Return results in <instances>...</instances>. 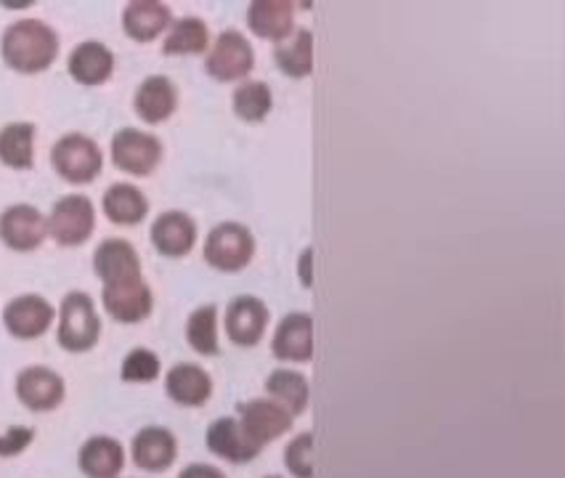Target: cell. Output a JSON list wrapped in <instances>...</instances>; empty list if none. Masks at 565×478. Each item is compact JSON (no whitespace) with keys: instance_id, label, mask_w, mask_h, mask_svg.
Segmentation results:
<instances>
[{"instance_id":"e575fe53","label":"cell","mask_w":565,"mask_h":478,"mask_svg":"<svg viewBox=\"0 0 565 478\" xmlns=\"http://www.w3.org/2000/svg\"><path fill=\"white\" fill-rule=\"evenodd\" d=\"M179 478H226V474H223L221 468H215V465L192 463L181 470Z\"/></svg>"},{"instance_id":"2e32d148","label":"cell","mask_w":565,"mask_h":478,"mask_svg":"<svg viewBox=\"0 0 565 478\" xmlns=\"http://www.w3.org/2000/svg\"><path fill=\"white\" fill-rule=\"evenodd\" d=\"M134 109L147 126H162L179 109V88L166 75L143 77L134 94Z\"/></svg>"},{"instance_id":"5b68a950","label":"cell","mask_w":565,"mask_h":478,"mask_svg":"<svg viewBox=\"0 0 565 478\" xmlns=\"http://www.w3.org/2000/svg\"><path fill=\"white\" fill-rule=\"evenodd\" d=\"M49 221V237L62 247H81L96 232V205L85 194H64L54 202Z\"/></svg>"},{"instance_id":"8d00e7d4","label":"cell","mask_w":565,"mask_h":478,"mask_svg":"<svg viewBox=\"0 0 565 478\" xmlns=\"http://www.w3.org/2000/svg\"><path fill=\"white\" fill-rule=\"evenodd\" d=\"M266 478H281V476H266Z\"/></svg>"},{"instance_id":"83f0119b","label":"cell","mask_w":565,"mask_h":478,"mask_svg":"<svg viewBox=\"0 0 565 478\" xmlns=\"http://www.w3.org/2000/svg\"><path fill=\"white\" fill-rule=\"evenodd\" d=\"M266 394L271 402L285 407L290 415H303L308 410V399H311V385L303 372L295 370H274L266 378Z\"/></svg>"},{"instance_id":"ac0fdd59","label":"cell","mask_w":565,"mask_h":478,"mask_svg":"<svg viewBox=\"0 0 565 478\" xmlns=\"http://www.w3.org/2000/svg\"><path fill=\"white\" fill-rule=\"evenodd\" d=\"M94 274L102 279V285H115L122 279L143 277L141 274V255L128 240L107 237L98 242L94 251Z\"/></svg>"},{"instance_id":"9a60e30c","label":"cell","mask_w":565,"mask_h":478,"mask_svg":"<svg viewBox=\"0 0 565 478\" xmlns=\"http://www.w3.org/2000/svg\"><path fill=\"white\" fill-rule=\"evenodd\" d=\"M130 457H134L136 468L147 470V474H166L179 457V442H175L173 431L162 428V425H149V428L138 431L130 442Z\"/></svg>"},{"instance_id":"d590c367","label":"cell","mask_w":565,"mask_h":478,"mask_svg":"<svg viewBox=\"0 0 565 478\" xmlns=\"http://www.w3.org/2000/svg\"><path fill=\"white\" fill-rule=\"evenodd\" d=\"M298 277H300V285H303L306 290H311V285H313V247H306V251L300 253Z\"/></svg>"},{"instance_id":"30bf717a","label":"cell","mask_w":565,"mask_h":478,"mask_svg":"<svg viewBox=\"0 0 565 478\" xmlns=\"http://www.w3.org/2000/svg\"><path fill=\"white\" fill-rule=\"evenodd\" d=\"M104 311L120 325H138L152 317L154 293L143 277L122 279L115 285H104L102 290Z\"/></svg>"},{"instance_id":"52a82bcc","label":"cell","mask_w":565,"mask_h":478,"mask_svg":"<svg viewBox=\"0 0 565 478\" xmlns=\"http://www.w3.org/2000/svg\"><path fill=\"white\" fill-rule=\"evenodd\" d=\"M14 394L24 410L35 412V415H45V412L62 407L64 399H67V383L51 367L32 364L24 367L17 375Z\"/></svg>"},{"instance_id":"3957f363","label":"cell","mask_w":565,"mask_h":478,"mask_svg":"<svg viewBox=\"0 0 565 478\" xmlns=\"http://www.w3.org/2000/svg\"><path fill=\"white\" fill-rule=\"evenodd\" d=\"M51 168L62 181L72 187L94 183L104 170L102 147L85 134H64L51 147Z\"/></svg>"},{"instance_id":"4dcf8cb0","label":"cell","mask_w":565,"mask_h":478,"mask_svg":"<svg viewBox=\"0 0 565 478\" xmlns=\"http://www.w3.org/2000/svg\"><path fill=\"white\" fill-rule=\"evenodd\" d=\"M232 107L242 123H263L274 109V94L268 88V83L245 81L236 85Z\"/></svg>"},{"instance_id":"e0dca14e","label":"cell","mask_w":565,"mask_h":478,"mask_svg":"<svg viewBox=\"0 0 565 478\" xmlns=\"http://www.w3.org/2000/svg\"><path fill=\"white\" fill-rule=\"evenodd\" d=\"M271 351L279 362L303 364L313 357V319L311 314L292 311L276 327Z\"/></svg>"},{"instance_id":"603a6c76","label":"cell","mask_w":565,"mask_h":478,"mask_svg":"<svg viewBox=\"0 0 565 478\" xmlns=\"http://www.w3.org/2000/svg\"><path fill=\"white\" fill-rule=\"evenodd\" d=\"M247 28L263 41L281 43L295 32V3L290 0H253L247 6Z\"/></svg>"},{"instance_id":"277c9868","label":"cell","mask_w":565,"mask_h":478,"mask_svg":"<svg viewBox=\"0 0 565 478\" xmlns=\"http://www.w3.org/2000/svg\"><path fill=\"white\" fill-rule=\"evenodd\" d=\"M255 255V237L245 224L236 221H223L207 232L205 245H202V258L215 272L236 274L242 272Z\"/></svg>"},{"instance_id":"ffe728a7","label":"cell","mask_w":565,"mask_h":478,"mask_svg":"<svg viewBox=\"0 0 565 478\" xmlns=\"http://www.w3.org/2000/svg\"><path fill=\"white\" fill-rule=\"evenodd\" d=\"M173 24V11L160 0H130L122 9V32L134 43H154Z\"/></svg>"},{"instance_id":"6da1fadb","label":"cell","mask_w":565,"mask_h":478,"mask_svg":"<svg viewBox=\"0 0 565 478\" xmlns=\"http://www.w3.org/2000/svg\"><path fill=\"white\" fill-rule=\"evenodd\" d=\"M56 30L45 24L43 19H19L9 24L0 38V56L9 70L17 75H41V72L54 67L58 56Z\"/></svg>"},{"instance_id":"d6a6232c","label":"cell","mask_w":565,"mask_h":478,"mask_svg":"<svg viewBox=\"0 0 565 478\" xmlns=\"http://www.w3.org/2000/svg\"><path fill=\"white\" fill-rule=\"evenodd\" d=\"M285 468L295 478H313V434H298L285 449Z\"/></svg>"},{"instance_id":"d4e9b609","label":"cell","mask_w":565,"mask_h":478,"mask_svg":"<svg viewBox=\"0 0 565 478\" xmlns=\"http://www.w3.org/2000/svg\"><path fill=\"white\" fill-rule=\"evenodd\" d=\"M102 211L115 226H138L149 215V198L136 183H111L102 198Z\"/></svg>"},{"instance_id":"7402d4cb","label":"cell","mask_w":565,"mask_h":478,"mask_svg":"<svg viewBox=\"0 0 565 478\" xmlns=\"http://www.w3.org/2000/svg\"><path fill=\"white\" fill-rule=\"evenodd\" d=\"M166 394L179 407H205L213 396V378L200 364L179 362L166 372Z\"/></svg>"},{"instance_id":"8992f818","label":"cell","mask_w":565,"mask_h":478,"mask_svg":"<svg viewBox=\"0 0 565 478\" xmlns=\"http://www.w3.org/2000/svg\"><path fill=\"white\" fill-rule=\"evenodd\" d=\"M109 155L111 166L120 170V173L143 179V176H152L160 168L166 147H162V141L154 134H147V130L120 128L111 136Z\"/></svg>"},{"instance_id":"836d02e7","label":"cell","mask_w":565,"mask_h":478,"mask_svg":"<svg viewBox=\"0 0 565 478\" xmlns=\"http://www.w3.org/2000/svg\"><path fill=\"white\" fill-rule=\"evenodd\" d=\"M32 442H35V428H30V425H11L9 431L0 434V457L3 460L19 457L22 452L30 449Z\"/></svg>"},{"instance_id":"cb8c5ba5","label":"cell","mask_w":565,"mask_h":478,"mask_svg":"<svg viewBox=\"0 0 565 478\" xmlns=\"http://www.w3.org/2000/svg\"><path fill=\"white\" fill-rule=\"evenodd\" d=\"M77 468L85 478H117L125 468V447L115 436H90L77 452Z\"/></svg>"},{"instance_id":"4fadbf2b","label":"cell","mask_w":565,"mask_h":478,"mask_svg":"<svg viewBox=\"0 0 565 478\" xmlns=\"http://www.w3.org/2000/svg\"><path fill=\"white\" fill-rule=\"evenodd\" d=\"M268 319H271V314H268V306L258 296H236L228 304L223 327H226V336L234 346L253 349L266 336Z\"/></svg>"},{"instance_id":"9c48e42d","label":"cell","mask_w":565,"mask_h":478,"mask_svg":"<svg viewBox=\"0 0 565 478\" xmlns=\"http://www.w3.org/2000/svg\"><path fill=\"white\" fill-rule=\"evenodd\" d=\"M56 322V309L49 298L38 293H24V296L11 298L3 306V327L11 338L17 340H38L51 330Z\"/></svg>"},{"instance_id":"ba28073f","label":"cell","mask_w":565,"mask_h":478,"mask_svg":"<svg viewBox=\"0 0 565 478\" xmlns=\"http://www.w3.org/2000/svg\"><path fill=\"white\" fill-rule=\"evenodd\" d=\"M205 70L207 75L218 83L245 81L249 72L255 70L253 43L236 30L221 32L218 41L213 43V49H210V54L205 59Z\"/></svg>"},{"instance_id":"4316f807","label":"cell","mask_w":565,"mask_h":478,"mask_svg":"<svg viewBox=\"0 0 565 478\" xmlns=\"http://www.w3.org/2000/svg\"><path fill=\"white\" fill-rule=\"evenodd\" d=\"M274 59H276V67L285 72L287 77H295V81L311 77V72H313V35H311V30L295 28L290 38H285L281 43H276Z\"/></svg>"},{"instance_id":"44dd1931","label":"cell","mask_w":565,"mask_h":478,"mask_svg":"<svg viewBox=\"0 0 565 478\" xmlns=\"http://www.w3.org/2000/svg\"><path fill=\"white\" fill-rule=\"evenodd\" d=\"M205 444L215 457H221V460L234 463V465L253 463L263 452L258 444L249 442L236 417H218V421L210 423Z\"/></svg>"},{"instance_id":"7a4b0ae2","label":"cell","mask_w":565,"mask_h":478,"mask_svg":"<svg viewBox=\"0 0 565 478\" xmlns=\"http://www.w3.org/2000/svg\"><path fill=\"white\" fill-rule=\"evenodd\" d=\"M102 340V317L94 298L83 290H72L58 306L56 343L70 353H88Z\"/></svg>"},{"instance_id":"f546056e","label":"cell","mask_w":565,"mask_h":478,"mask_svg":"<svg viewBox=\"0 0 565 478\" xmlns=\"http://www.w3.org/2000/svg\"><path fill=\"white\" fill-rule=\"evenodd\" d=\"M186 343L200 357H218L221 340H218V306L205 304L196 306L186 319Z\"/></svg>"},{"instance_id":"8fae6325","label":"cell","mask_w":565,"mask_h":478,"mask_svg":"<svg viewBox=\"0 0 565 478\" xmlns=\"http://www.w3.org/2000/svg\"><path fill=\"white\" fill-rule=\"evenodd\" d=\"M49 237V221L28 202H17L0 213V242L14 253H32Z\"/></svg>"},{"instance_id":"f1b7e54d","label":"cell","mask_w":565,"mask_h":478,"mask_svg":"<svg viewBox=\"0 0 565 478\" xmlns=\"http://www.w3.org/2000/svg\"><path fill=\"white\" fill-rule=\"evenodd\" d=\"M210 45V30L200 17L175 19L166 32L162 41V54L166 56H196L205 54Z\"/></svg>"},{"instance_id":"5bb4252c","label":"cell","mask_w":565,"mask_h":478,"mask_svg":"<svg viewBox=\"0 0 565 478\" xmlns=\"http://www.w3.org/2000/svg\"><path fill=\"white\" fill-rule=\"evenodd\" d=\"M196 221L183 211H166L154 219L149 229V240H152L154 251L162 258H186L196 245Z\"/></svg>"},{"instance_id":"7c38bea8","label":"cell","mask_w":565,"mask_h":478,"mask_svg":"<svg viewBox=\"0 0 565 478\" xmlns=\"http://www.w3.org/2000/svg\"><path fill=\"white\" fill-rule=\"evenodd\" d=\"M239 425L245 431L247 438L253 444H258L263 449L266 444L276 442L279 436H285L292 428V415L285 407L271 402V399H249L242 402L239 407Z\"/></svg>"},{"instance_id":"d6986e66","label":"cell","mask_w":565,"mask_h":478,"mask_svg":"<svg viewBox=\"0 0 565 478\" xmlns=\"http://www.w3.org/2000/svg\"><path fill=\"white\" fill-rule=\"evenodd\" d=\"M67 72L75 83L85 85V88H96V85L109 83L115 75V54L107 43L83 41L72 49Z\"/></svg>"},{"instance_id":"484cf974","label":"cell","mask_w":565,"mask_h":478,"mask_svg":"<svg viewBox=\"0 0 565 478\" xmlns=\"http://www.w3.org/2000/svg\"><path fill=\"white\" fill-rule=\"evenodd\" d=\"M35 123L17 120L0 128V162L11 170H30L35 166Z\"/></svg>"},{"instance_id":"1f68e13d","label":"cell","mask_w":565,"mask_h":478,"mask_svg":"<svg viewBox=\"0 0 565 478\" xmlns=\"http://www.w3.org/2000/svg\"><path fill=\"white\" fill-rule=\"evenodd\" d=\"M162 375V362L152 349H138L128 351V357L120 364V380L122 383H154Z\"/></svg>"}]
</instances>
